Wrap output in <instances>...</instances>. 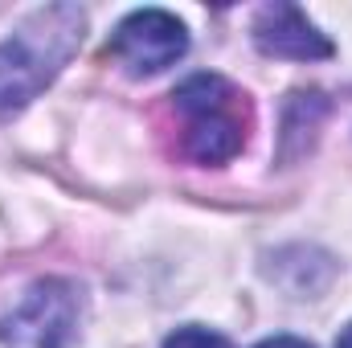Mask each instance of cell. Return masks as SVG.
Returning a JSON list of instances; mask_svg holds the SVG:
<instances>
[{"label":"cell","mask_w":352,"mask_h":348,"mask_svg":"<svg viewBox=\"0 0 352 348\" xmlns=\"http://www.w3.org/2000/svg\"><path fill=\"white\" fill-rule=\"evenodd\" d=\"M78 332V295L62 279H41L0 320L4 348H66Z\"/></svg>","instance_id":"3957f363"},{"label":"cell","mask_w":352,"mask_h":348,"mask_svg":"<svg viewBox=\"0 0 352 348\" xmlns=\"http://www.w3.org/2000/svg\"><path fill=\"white\" fill-rule=\"evenodd\" d=\"M164 348H234L226 336L209 332V328H176L173 336L164 340Z\"/></svg>","instance_id":"8992f818"},{"label":"cell","mask_w":352,"mask_h":348,"mask_svg":"<svg viewBox=\"0 0 352 348\" xmlns=\"http://www.w3.org/2000/svg\"><path fill=\"white\" fill-rule=\"evenodd\" d=\"M254 41L270 58H295V62L332 58V41L295 4H266L254 21Z\"/></svg>","instance_id":"5b68a950"},{"label":"cell","mask_w":352,"mask_h":348,"mask_svg":"<svg viewBox=\"0 0 352 348\" xmlns=\"http://www.w3.org/2000/svg\"><path fill=\"white\" fill-rule=\"evenodd\" d=\"M180 115L184 152L197 164H226L242 152L250 131V107L246 94L234 90L217 74H192L173 94Z\"/></svg>","instance_id":"7a4b0ae2"},{"label":"cell","mask_w":352,"mask_h":348,"mask_svg":"<svg viewBox=\"0 0 352 348\" xmlns=\"http://www.w3.org/2000/svg\"><path fill=\"white\" fill-rule=\"evenodd\" d=\"M258 348H311V345L299 340V336H270V340H263Z\"/></svg>","instance_id":"52a82bcc"},{"label":"cell","mask_w":352,"mask_h":348,"mask_svg":"<svg viewBox=\"0 0 352 348\" xmlns=\"http://www.w3.org/2000/svg\"><path fill=\"white\" fill-rule=\"evenodd\" d=\"M82 25V8L50 4L37 8L8 41H0V115H16L54 83V74L78 50Z\"/></svg>","instance_id":"6da1fadb"},{"label":"cell","mask_w":352,"mask_h":348,"mask_svg":"<svg viewBox=\"0 0 352 348\" xmlns=\"http://www.w3.org/2000/svg\"><path fill=\"white\" fill-rule=\"evenodd\" d=\"M188 50V33L164 8H140L119 21V29L107 41V54L131 74V78H152L160 70L176 66Z\"/></svg>","instance_id":"277c9868"},{"label":"cell","mask_w":352,"mask_h":348,"mask_svg":"<svg viewBox=\"0 0 352 348\" xmlns=\"http://www.w3.org/2000/svg\"><path fill=\"white\" fill-rule=\"evenodd\" d=\"M336 348H352V324L340 332V336H336Z\"/></svg>","instance_id":"ba28073f"}]
</instances>
